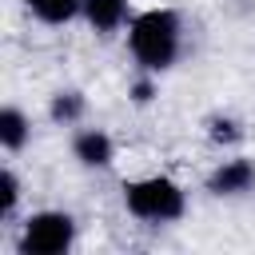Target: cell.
Returning a JSON list of instances; mask_svg holds the SVG:
<instances>
[{"label":"cell","instance_id":"11","mask_svg":"<svg viewBox=\"0 0 255 255\" xmlns=\"http://www.w3.org/2000/svg\"><path fill=\"white\" fill-rule=\"evenodd\" d=\"M211 128H215V131H211V139H239V131H235V124H231V120H215Z\"/></svg>","mask_w":255,"mask_h":255},{"label":"cell","instance_id":"6","mask_svg":"<svg viewBox=\"0 0 255 255\" xmlns=\"http://www.w3.org/2000/svg\"><path fill=\"white\" fill-rule=\"evenodd\" d=\"M84 16L96 32H116L128 20V0H84Z\"/></svg>","mask_w":255,"mask_h":255},{"label":"cell","instance_id":"3","mask_svg":"<svg viewBox=\"0 0 255 255\" xmlns=\"http://www.w3.org/2000/svg\"><path fill=\"white\" fill-rule=\"evenodd\" d=\"M76 243V219L68 211H36L20 227V255H64Z\"/></svg>","mask_w":255,"mask_h":255},{"label":"cell","instance_id":"1","mask_svg":"<svg viewBox=\"0 0 255 255\" xmlns=\"http://www.w3.org/2000/svg\"><path fill=\"white\" fill-rule=\"evenodd\" d=\"M183 44V24L179 12L171 8H147L128 20V48L143 72H167L179 56Z\"/></svg>","mask_w":255,"mask_h":255},{"label":"cell","instance_id":"2","mask_svg":"<svg viewBox=\"0 0 255 255\" xmlns=\"http://www.w3.org/2000/svg\"><path fill=\"white\" fill-rule=\"evenodd\" d=\"M124 207L143 223H175L187 211L183 187L167 175H143L124 183Z\"/></svg>","mask_w":255,"mask_h":255},{"label":"cell","instance_id":"4","mask_svg":"<svg viewBox=\"0 0 255 255\" xmlns=\"http://www.w3.org/2000/svg\"><path fill=\"white\" fill-rule=\"evenodd\" d=\"M251 187H255V163L251 159H223L207 179L211 195H247Z\"/></svg>","mask_w":255,"mask_h":255},{"label":"cell","instance_id":"7","mask_svg":"<svg viewBox=\"0 0 255 255\" xmlns=\"http://www.w3.org/2000/svg\"><path fill=\"white\" fill-rule=\"evenodd\" d=\"M24 8L44 24H68L84 12V0H24Z\"/></svg>","mask_w":255,"mask_h":255},{"label":"cell","instance_id":"10","mask_svg":"<svg viewBox=\"0 0 255 255\" xmlns=\"http://www.w3.org/2000/svg\"><path fill=\"white\" fill-rule=\"evenodd\" d=\"M16 203H20V179H16L12 167H4L0 171V215L12 219L16 215Z\"/></svg>","mask_w":255,"mask_h":255},{"label":"cell","instance_id":"12","mask_svg":"<svg viewBox=\"0 0 255 255\" xmlns=\"http://www.w3.org/2000/svg\"><path fill=\"white\" fill-rule=\"evenodd\" d=\"M135 100H139V104H147V100H151V84H147V80H139V84H135Z\"/></svg>","mask_w":255,"mask_h":255},{"label":"cell","instance_id":"8","mask_svg":"<svg viewBox=\"0 0 255 255\" xmlns=\"http://www.w3.org/2000/svg\"><path fill=\"white\" fill-rule=\"evenodd\" d=\"M28 135H32L28 116L20 108H4L0 112V143H4V151H20L28 143Z\"/></svg>","mask_w":255,"mask_h":255},{"label":"cell","instance_id":"9","mask_svg":"<svg viewBox=\"0 0 255 255\" xmlns=\"http://www.w3.org/2000/svg\"><path fill=\"white\" fill-rule=\"evenodd\" d=\"M48 116H52L56 124H76V120L84 116V96H80V92H56Z\"/></svg>","mask_w":255,"mask_h":255},{"label":"cell","instance_id":"5","mask_svg":"<svg viewBox=\"0 0 255 255\" xmlns=\"http://www.w3.org/2000/svg\"><path fill=\"white\" fill-rule=\"evenodd\" d=\"M72 155H76L84 167H108V163L116 159V147H112L108 131L84 128V131H76V139H72Z\"/></svg>","mask_w":255,"mask_h":255}]
</instances>
